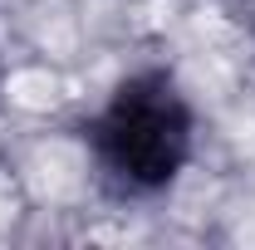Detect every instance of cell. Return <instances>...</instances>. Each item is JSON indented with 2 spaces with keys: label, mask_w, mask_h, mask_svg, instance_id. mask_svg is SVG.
I'll use <instances>...</instances> for the list:
<instances>
[{
  "label": "cell",
  "mask_w": 255,
  "mask_h": 250,
  "mask_svg": "<svg viewBox=\"0 0 255 250\" xmlns=\"http://www.w3.org/2000/svg\"><path fill=\"white\" fill-rule=\"evenodd\" d=\"M191 142H196L191 103L162 69L128 74L89 123L98 172L128 196L167 191L191 162Z\"/></svg>",
  "instance_id": "1"
},
{
  "label": "cell",
  "mask_w": 255,
  "mask_h": 250,
  "mask_svg": "<svg viewBox=\"0 0 255 250\" xmlns=\"http://www.w3.org/2000/svg\"><path fill=\"white\" fill-rule=\"evenodd\" d=\"M0 84H5V74H0Z\"/></svg>",
  "instance_id": "2"
}]
</instances>
